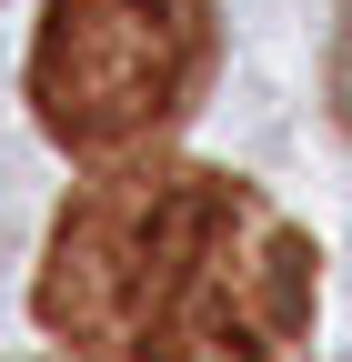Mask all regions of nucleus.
<instances>
[{
  "label": "nucleus",
  "mask_w": 352,
  "mask_h": 362,
  "mask_svg": "<svg viewBox=\"0 0 352 362\" xmlns=\"http://www.w3.org/2000/svg\"><path fill=\"white\" fill-rule=\"evenodd\" d=\"M332 101H342V121H352V11H342V40H332Z\"/></svg>",
  "instance_id": "3"
},
{
  "label": "nucleus",
  "mask_w": 352,
  "mask_h": 362,
  "mask_svg": "<svg viewBox=\"0 0 352 362\" xmlns=\"http://www.w3.org/2000/svg\"><path fill=\"white\" fill-rule=\"evenodd\" d=\"M30 302L71 352L302 362L312 242L232 171H121L61 211Z\"/></svg>",
  "instance_id": "1"
},
{
  "label": "nucleus",
  "mask_w": 352,
  "mask_h": 362,
  "mask_svg": "<svg viewBox=\"0 0 352 362\" xmlns=\"http://www.w3.org/2000/svg\"><path fill=\"white\" fill-rule=\"evenodd\" d=\"M211 71L201 0H51L30 40V111L71 151H131L182 121Z\"/></svg>",
  "instance_id": "2"
}]
</instances>
